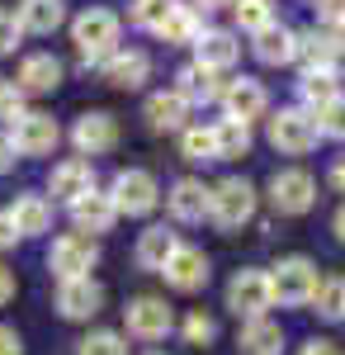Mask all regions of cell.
<instances>
[{
    "instance_id": "1",
    "label": "cell",
    "mask_w": 345,
    "mask_h": 355,
    "mask_svg": "<svg viewBox=\"0 0 345 355\" xmlns=\"http://www.w3.org/2000/svg\"><path fill=\"white\" fill-rule=\"evenodd\" d=\"M118 15L114 10H85V15H76L71 19V43H76V53L85 67H105L109 57L118 53Z\"/></svg>"
},
{
    "instance_id": "2",
    "label": "cell",
    "mask_w": 345,
    "mask_h": 355,
    "mask_svg": "<svg viewBox=\"0 0 345 355\" xmlns=\"http://www.w3.org/2000/svg\"><path fill=\"white\" fill-rule=\"evenodd\" d=\"M251 214H256V185L251 180L227 175V180L209 185V218L222 232H237L241 223H251Z\"/></svg>"
},
{
    "instance_id": "3",
    "label": "cell",
    "mask_w": 345,
    "mask_h": 355,
    "mask_svg": "<svg viewBox=\"0 0 345 355\" xmlns=\"http://www.w3.org/2000/svg\"><path fill=\"white\" fill-rule=\"evenodd\" d=\"M317 279L321 275L308 256H284L269 270V294H274V303H284V308H303V303H312V294H317Z\"/></svg>"
},
{
    "instance_id": "4",
    "label": "cell",
    "mask_w": 345,
    "mask_h": 355,
    "mask_svg": "<svg viewBox=\"0 0 345 355\" xmlns=\"http://www.w3.org/2000/svg\"><path fill=\"white\" fill-rule=\"evenodd\" d=\"M109 199H114V209L118 214H128V218H142V214H152L161 204V185L152 171H137V166H123L118 175H114V185H109Z\"/></svg>"
},
{
    "instance_id": "5",
    "label": "cell",
    "mask_w": 345,
    "mask_h": 355,
    "mask_svg": "<svg viewBox=\"0 0 345 355\" xmlns=\"http://www.w3.org/2000/svg\"><path fill=\"white\" fill-rule=\"evenodd\" d=\"M100 266V242L85 237V232H67L57 237L53 251H48V270L57 279H90V270Z\"/></svg>"
},
{
    "instance_id": "6",
    "label": "cell",
    "mask_w": 345,
    "mask_h": 355,
    "mask_svg": "<svg viewBox=\"0 0 345 355\" xmlns=\"http://www.w3.org/2000/svg\"><path fill=\"white\" fill-rule=\"evenodd\" d=\"M269 142L279 147V152H289V157H303V152H312L317 147V119L303 110V105H289V110L269 114Z\"/></svg>"
},
{
    "instance_id": "7",
    "label": "cell",
    "mask_w": 345,
    "mask_h": 355,
    "mask_svg": "<svg viewBox=\"0 0 345 355\" xmlns=\"http://www.w3.org/2000/svg\"><path fill=\"white\" fill-rule=\"evenodd\" d=\"M269 204H274V214H284V218H298V214H308L312 204H317V180L308 175V171H274L269 175Z\"/></svg>"
},
{
    "instance_id": "8",
    "label": "cell",
    "mask_w": 345,
    "mask_h": 355,
    "mask_svg": "<svg viewBox=\"0 0 345 355\" xmlns=\"http://www.w3.org/2000/svg\"><path fill=\"white\" fill-rule=\"evenodd\" d=\"M123 322H128V336H137V341H161L166 331L175 327V313H170V303L157 299V294H137V299H128V308H123Z\"/></svg>"
},
{
    "instance_id": "9",
    "label": "cell",
    "mask_w": 345,
    "mask_h": 355,
    "mask_svg": "<svg viewBox=\"0 0 345 355\" xmlns=\"http://www.w3.org/2000/svg\"><path fill=\"white\" fill-rule=\"evenodd\" d=\"M269 303H274V294H269V270H237L227 279V308L237 313L241 322L246 318H265Z\"/></svg>"
},
{
    "instance_id": "10",
    "label": "cell",
    "mask_w": 345,
    "mask_h": 355,
    "mask_svg": "<svg viewBox=\"0 0 345 355\" xmlns=\"http://www.w3.org/2000/svg\"><path fill=\"white\" fill-rule=\"evenodd\" d=\"M53 308L67 322H90V318L105 308V284H100V279H57Z\"/></svg>"
},
{
    "instance_id": "11",
    "label": "cell",
    "mask_w": 345,
    "mask_h": 355,
    "mask_svg": "<svg viewBox=\"0 0 345 355\" xmlns=\"http://www.w3.org/2000/svg\"><path fill=\"white\" fill-rule=\"evenodd\" d=\"M10 142H15V157H48V152H57V142H62V128H57L53 114L28 110L10 128Z\"/></svg>"
},
{
    "instance_id": "12",
    "label": "cell",
    "mask_w": 345,
    "mask_h": 355,
    "mask_svg": "<svg viewBox=\"0 0 345 355\" xmlns=\"http://www.w3.org/2000/svg\"><path fill=\"white\" fill-rule=\"evenodd\" d=\"M71 142H76L80 157H105L118 147V119L109 110H85L71 128Z\"/></svg>"
},
{
    "instance_id": "13",
    "label": "cell",
    "mask_w": 345,
    "mask_h": 355,
    "mask_svg": "<svg viewBox=\"0 0 345 355\" xmlns=\"http://www.w3.org/2000/svg\"><path fill=\"white\" fill-rule=\"evenodd\" d=\"M161 275H166V284H170V289H180V294H199V289L209 284V256H204L199 246L180 242Z\"/></svg>"
},
{
    "instance_id": "14",
    "label": "cell",
    "mask_w": 345,
    "mask_h": 355,
    "mask_svg": "<svg viewBox=\"0 0 345 355\" xmlns=\"http://www.w3.org/2000/svg\"><path fill=\"white\" fill-rule=\"evenodd\" d=\"M222 90H227V81H218V71L199 67V62H185V67L175 71V95L185 100L189 110H194V105H218Z\"/></svg>"
},
{
    "instance_id": "15",
    "label": "cell",
    "mask_w": 345,
    "mask_h": 355,
    "mask_svg": "<svg viewBox=\"0 0 345 355\" xmlns=\"http://www.w3.org/2000/svg\"><path fill=\"white\" fill-rule=\"evenodd\" d=\"M222 105H227V119L251 123V119L269 114V90L256 76H237V81H227V90H222Z\"/></svg>"
},
{
    "instance_id": "16",
    "label": "cell",
    "mask_w": 345,
    "mask_h": 355,
    "mask_svg": "<svg viewBox=\"0 0 345 355\" xmlns=\"http://www.w3.org/2000/svg\"><path fill=\"white\" fill-rule=\"evenodd\" d=\"M237 57H241V43H237V33L232 28H204V38L194 43V62L199 67H209V71H232L237 67Z\"/></svg>"
},
{
    "instance_id": "17",
    "label": "cell",
    "mask_w": 345,
    "mask_h": 355,
    "mask_svg": "<svg viewBox=\"0 0 345 355\" xmlns=\"http://www.w3.org/2000/svg\"><path fill=\"white\" fill-rule=\"evenodd\" d=\"M71 223H76V232H109L114 223H118V209H114V199H109V190H90L80 194V199H71Z\"/></svg>"
},
{
    "instance_id": "18",
    "label": "cell",
    "mask_w": 345,
    "mask_h": 355,
    "mask_svg": "<svg viewBox=\"0 0 345 355\" xmlns=\"http://www.w3.org/2000/svg\"><path fill=\"white\" fill-rule=\"evenodd\" d=\"M48 190H53V199H80V194L95 190V166L85 162V157H67V162L53 166V175H48Z\"/></svg>"
},
{
    "instance_id": "19",
    "label": "cell",
    "mask_w": 345,
    "mask_h": 355,
    "mask_svg": "<svg viewBox=\"0 0 345 355\" xmlns=\"http://www.w3.org/2000/svg\"><path fill=\"white\" fill-rule=\"evenodd\" d=\"M100 71H105V81L118 85V90H142V81L152 76V57L142 53V48H118Z\"/></svg>"
},
{
    "instance_id": "20",
    "label": "cell",
    "mask_w": 345,
    "mask_h": 355,
    "mask_svg": "<svg viewBox=\"0 0 345 355\" xmlns=\"http://www.w3.org/2000/svg\"><path fill=\"white\" fill-rule=\"evenodd\" d=\"M256 43H251V53L260 57L265 67H289V62H298V33H293L289 24H274L260 28V33H251Z\"/></svg>"
},
{
    "instance_id": "21",
    "label": "cell",
    "mask_w": 345,
    "mask_h": 355,
    "mask_svg": "<svg viewBox=\"0 0 345 355\" xmlns=\"http://www.w3.org/2000/svg\"><path fill=\"white\" fill-rule=\"evenodd\" d=\"M166 209H170V218H175V223L209 218V185H204V180H194V175L175 180L170 194H166Z\"/></svg>"
},
{
    "instance_id": "22",
    "label": "cell",
    "mask_w": 345,
    "mask_h": 355,
    "mask_svg": "<svg viewBox=\"0 0 345 355\" xmlns=\"http://www.w3.org/2000/svg\"><path fill=\"white\" fill-rule=\"evenodd\" d=\"M15 85L24 90V95H53L57 85H62V62H57L53 53H33L19 62V76H15Z\"/></svg>"
},
{
    "instance_id": "23",
    "label": "cell",
    "mask_w": 345,
    "mask_h": 355,
    "mask_svg": "<svg viewBox=\"0 0 345 355\" xmlns=\"http://www.w3.org/2000/svg\"><path fill=\"white\" fill-rule=\"evenodd\" d=\"M237 351L241 355H279L284 351V327L274 318H246L237 331Z\"/></svg>"
},
{
    "instance_id": "24",
    "label": "cell",
    "mask_w": 345,
    "mask_h": 355,
    "mask_svg": "<svg viewBox=\"0 0 345 355\" xmlns=\"http://www.w3.org/2000/svg\"><path fill=\"white\" fill-rule=\"evenodd\" d=\"M147 123H152V133H185L189 105L175 90H157V95H147Z\"/></svg>"
},
{
    "instance_id": "25",
    "label": "cell",
    "mask_w": 345,
    "mask_h": 355,
    "mask_svg": "<svg viewBox=\"0 0 345 355\" xmlns=\"http://www.w3.org/2000/svg\"><path fill=\"white\" fill-rule=\"evenodd\" d=\"M175 246H180V237L166 227V223H157V227H147L142 237H137V246H133V261L142 266V270H166V261L175 256Z\"/></svg>"
},
{
    "instance_id": "26",
    "label": "cell",
    "mask_w": 345,
    "mask_h": 355,
    "mask_svg": "<svg viewBox=\"0 0 345 355\" xmlns=\"http://www.w3.org/2000/svg\"><path fill=\"white\" fill-rule=\"evenodd\" d=\"M15 19H19L24 33H57L67 24V5L62 0H19Z\"/></svg>"
},
{
    "instance_id": "27",
    "label": "cell",
    "mask_w": 345,
    "mask_h": 355,
    "mask_svg": "<svg viewBox=\"0 0 345 355\" xmlns=\"http://www.w3.org/2000/svg\"><path fill=\"white\" fill-rule=\"evenodd\" d=\"M298 62H303V71H336L341 53L326 28H308V33H298Z\"/></svg>"
},
{
    "instance_id": "28",
    "label": "cell",
    "mask_w": 345,
    "mask_h": 355,
    "mask_svg": "<svg viewBox=\"0 0 345 355\" xmlns=\"http://www.w3.org/2000/svg\"><path fill=\"white\" fill-rule=\"evenodd\" d=\"M10 223H15L19 237H38V232L53 227V204H48L43 194H19L15 209H10Z\"/></svg>"
},
{
    "instance_id": "29",
    "label": "cell",
    "mask_w": 345,
    "mask_h": 355,
    "mask_svg": "<svg viewBox=\"0 0 345 355\" xmlns=\"http://www.w3.org/2000/svg\"><path fill=\"white\" fill-rule=\"evenodd\" d=\"M157 38L180 43V48H194V43L204 38V15H199L194 5H180V0H175V10H170V15H166V24L157 28Z\"/></svg>"
},
{
    "instance_id": "30",
    "label": "cell",
    "mask_w": 345,
    "mask_h": 355,
    "mask_svg": "<svg viewBox=\"0 0 345 355\" xmlns=\"http://www.w3.org/2000/svg\"><path fill=\"white\" fill-rule=\"evenodd\" d=\"M298 100H303V110H308V114H321L326 105L341 100V76H336V71H303V81H298Z\"/></svg>"
},
{
    "instance_id": "31",
    "label": "cell",
    "mask_w": 345,
    "mask_h": 355,
    "mask_svg": "<svg viewBox=\"0 0 345 355\" xmlns=\"http://www.w3.org/2000/svg\"><path fill=\"white\" fill-rule=\"evenodd\" d=\"M213 147H218V162H237L251 152V123L241 119H218L213 123Z\"/></svg>"
},
{
    "instance_id": "32",
    "label": "cell",
    "mask_w": 345,
    "mask_h": 355,
    "mask_svg": "<svg viewBox=\"0 0 345 355\" xmlns=\"http://www.w3.org/2000/svg\"><path fill=\"white\" fill-rule=\"evenodd\" d=\"M312 313L326 318V322H341V318H345V279H317Z\"/></svg>"
},
{
    "instance_id": "33",
    "label": "cell",
    "mask_w": 345,
    "mask_h": 355,
    "mask_svg": "<svg viewBox=\"0 0 345 355\" xmlns=\"http://www.w3.org/2000/svg\"><path fill=\"white\" fill-rule=\"evenodd\" d=\"M180 157L185 162H218V147H213V128H199V123H189L185 133H180Z\"/></svg>"
},
{
    "instance_id": "34",
    "label": "cell",
    "mask_w": 345,
    "mask_h": 355,
    "mask_svg": "<svg viewBox=\"0 0 345 355\" xmlns=\"http://www.w3.org/2000/svg\"><path fill=\"white\" fill-rule=\"evenodd\" d=\"M170 10H175V0H133V5H128V24L157 33V28L166 24V15H170Z\"/></svg>"
},
{
    "instance_id": "35",
    "label": "cell",
    "mask_w": 345,
    "mask_h": 355,
    "mask_svg": "<svg viewBox=\"0 0 345 355\" xmlns=\"http://www.w3.org/2000/svg\"><path fill=\"white\" fill-rule=\"evenodd\" d=\"M232 15H237V28H246V33H260V28L274 24V5L269 0H237Z\"/></svg>"
},
{
    "instance_id": "36",
    "label": "cell",
    "mask_w": 345,
    "mask_h": 355,
    "mask_svg": "<svg viewBox=\"0 0 345 355\" xmlns=\"http://www.w3.org/2000/svg\"><path fill=\"white\" fill-rule=\"evenodd\" d=\"M80 355H128V341H123L118 331L100 327V331H90V336L80 341Z\"/></svg>"
},
{
    "instance_id": "37",
    "label": "cell",
    "mask_w": 345,
    "mask_h": 355,
    "mask_svg": "<svg viewBox=\"0 0 345 355\" xmlns=\"http://www.w3.org/2000/svg\"><path fill=\"white\" fill-rule=\"evenodd\" d=\"M213 336H218V322H213V313L194 308V313L185 318V341H189V346H209Z\"/></svg>"
},
{
    "instance_id": "38",
    "label": "cell",
    "mask_w": 345,
    "mask_h": 355,
    "mask_svg": "<svg viewBox=\"0 0 345 355\" xmlns=\"http://www.w3.org/2000/svg\"><path fill=\"white\" fill-rule=\"evenodd\" d=\"M24 114H28L24 90H19V85H0V123H10V128H15Z\"/></svg>"
},
{
    "instance_id": "39",
    "label": "cell",
    "mask_w": 345,
    "mask_h": 355,
    "mask_svg": "<svg viewBox=\"0 0 345 355\" xmlns=\"http://www.w3.org/2000/svg\"><path fill=\"white\" fill-rule=\"evenodd\" d=\"M312 119H317V133H321V137H336V142H345V100L326 105V110L312 114Z\"/></svg>"
},
{
    "instance_id": "40",
    "label": "cell",
    "mask_w": 345,
    "mask_h": 355,
    "mask_svg": "<svg viewBox=\"0 0 345 355\" xmlns=\"http://www.w3.org/2000/svg\"><path fill=\"white\" fill-rule=\"evenodd\" d=\"M19 38H24V28H19V19H15V10H0V57L15 53Z\"/></svg>"
},
{
    "instance_id": "41",
    "label": "cell",
    "mask_w": 345,
    "mask_h": 355,
    "mask_svg": "<svg viewBox=\"0 0 345 355\" xmlns=\"http://www.w3.org/2000/svg\"><path fill=\"white\" fill-rule=\"evenodd\" d=\"M298 355H345V351L336 346V341H331V336H312V341H308V346H303Z\"/></svg>"
},
{
    "instance_id": "42",
    "label": "cell",
    "mask_w": 345,
    "mask_h": 355,
    "mask_svg": "<svg viewBox=\"0 0 345 355\" xmlns=\"http://www.w3.org/2000/svg\"><path fill=\"white\" fill-rule=\"evenodd\" d=\"M0 355H24V341H19V331L5 327V322H0Z\"/></svg>"
},
{
    "instance_id": "43",
    "label": "cell",
    "mask_w": 345,
    "mask_h": 355,
    "mask_svg": "<svg viewBox=\"0 0 345 355\" xmlns=\"http://www.w3.org/2000/svg\"><path fill=\"white\" fill-rule=\"evenodd\" d=\"M15 289H19V279H15V270H10V266L0 261V308L15 299Z\"/></svg>"
},
{
    "instance_id": "44",
    "label": "cell",
    "mask_w": 345,
    "mask_h": 355,
    "mask_svg": "<svg viewBox=\"0 0 345 355\" xmlns=\"http://www.w3.org/2000/svg\"><path fill=\"white\" fill-rule=\"evenodd\" d=\"M317 10H321L326 24H341L345 19V0H317Z\"/></svg>"
},
{
    "instance_id": "45",
    "label": "cell",
    "mask_w": 345,
    "mask_h": 355,
    "mask_svg": "<svg viewBox=\"0 0 345 355\" xmlns=\"http://www.w3.org/2000/svg\"><path fill=\"white\" fill-rule=\"evenodd\" d=\"M15 242H19L15 223H10V214H0V251H5V246H15Z\"/></svg>"
},
{
    "instance_id": "46",
    "label": "cell",
    "mask_w": 345,
    "mask_h": 355,
    "mask_svg": "<svg viewBox=\"0 0 345 355\" xmlns=\"http://www.w3.org/2000/svg\"><path fill=\"white\" fill-rule=\"evenodd\" d=\"M15 166V142H10V133H0V175Z\"/></svg>"
},
{
    "instance_id": "47",
    "label": "cell",
    "mask_w": 345,
    "mask_h": 355,
    "mask_svg": "<svg viewBox=\"0 0 345 355\" xmlns=\"http://www.w3.org/2000/svg\"><path fill=\"white\" fill-rule=\"evenodd\" d=\"M326 180H331V185L345 194V157H336V162H331V175H326Z\"/></svg>"
},
{
    "instance_id": "48",
    "label": "cell",
    "mask_w": 345,
    "mask_h": 355,
    "mask_svg": "<svg viewBox=\"0 0 345 355\" xmlns=\"http://www.w3.org/2000/svg\"><path fill=\"white\" fill-rule=\"evenodd\" d=\"M199 15H209V10H222V5H237V0H189Z\"/></svg>"
},
{
    "instance_id": "49",
    "label": "cell",
    "mask_w": 345,
    "mask_h": 355,
    "mask_svg": "<svg viewBox=\"0 0 345 355\" xmlns=\"http://www.w3.org/2000/svg\"><path fill=\"white\" fill-rule=\"evenodd\" d=\"M326 33H331V43H336V53L345 57V19H341V24H331Z\"/></svg>"
},
{
    "instance_id": "50",
    "label": "cell",
    "mask_w": 345,
    "mask_h": 355,
    "mask_svg": "<svg viewBox=\"0 0 345 355\" xmlns=\"http://www.w3.org/2000/svg\"><path fill=\"white\" fill-rule=\"evenodd\" d=\"M336 237H341V242H345V204H341V209H336Z\"/></svg>"
},
{
    "instance_id": "51",
    "label": "cell",
    "mask_w": 345,
    "mask_h": 355,
    "mask_svg": "<svg viewBox=\"0 0 345 355\" xmlns=\"http://www.w3.org/2000/svg\"><path fill=\"white\" fill-rule=\"evenodd\" d=\"M152 355H161V351H152Z\"/></svg>"
}]
</instances>
